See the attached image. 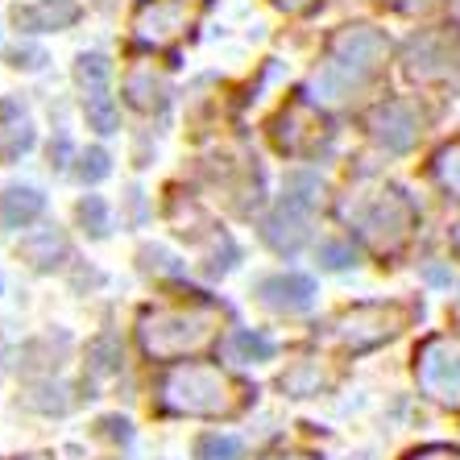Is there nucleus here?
<instances>
[{
  "label": "nucleus",
  "mask_w": 460,
  "mask_h": 460,
  "mask_svg": "<svg viewBox=\"0 0 460 460\" xmlns=\"http://www.w3.org/2000/svg\"><path fill=\"white\" fill-rule=\"evenodd\" d=\"M439 179H444V187L460 191V141H456V146H448L444 154H439Z\"/></svg>",
  "instance_id": "22"
},
{
  "label": "nucleus",
  "mask_w": 460,
  "mask_h": 460,
  "mask_svg": "<svg viewBox=\"0 0 460 460\" xmlns=\"http://www.w3.org/2000/svg\"><path fill=\"white\" fill-rule=\"evenodd\" d=\"M195 460H241V439L208 431V436L195 439Z\"/></svg>",
  "instance_id": "19"
},
{
  "label": "nucleus",
  "mask_w": 460,
  "mask_h": 460,
  "mask_svg": "<svg viewBox=\"0 0 460 460\" xmlns=\"http://www.w3.org/2000/svg\"><path fill=\"white\" fill-rule=\"evenodd\" d=\"M279 9H287V13H295V9H303V4H311V0H274Z\"/></svg>",
  "instance_id": "28"
},
{
  "label": "nucleus",
  "mask_w": 460,
  "mask_h": 460,
  "mask_svg": "<svg viewBox=\"0 0 460 460\" xmlns=\"http://www.w3.org/2000/svg\"><path fill=\"white\" fill-rule=\"evenodd\" d=\"M407 315L411 311L398 307V303H361V307L344 311L341 320L332 323V332L349 353H369L377 344L394 341L407 328Z\"/></svg>",
  "instance_id": "4"
},
{
  "label": "nucleus",
  "mask_w": 460,
  "mask_h": 460,
  "mask_svg": "<svg viewBox=\"0 0 460 460\" xmlns=\"http://www.w3.org/2000/svg\"><path fill=\"white\" fill-rule=\"evenodd\" d=\"M415 133H419V117L415 108L402 104V100H390L374 112V137L377 146H385L390 154H402L415 146Z\"/></svg>",
  "instance_id": "10"
},
{
  "label": "nucleus",
  "mask_w": 460,
  "mask_h": 460,
  "mask_svg": "<svg viewBox=\"0 0 460 460\" xmlns=\"http://www.w3.org/2000/svg\"><path fill=\"white\" fill-rule=\"evenodd\" d=\"M22 253L30 257L38 270H54L58 266V257H66V241L63 233H54V228H38L22 241Z\"/></svg>",
  "instance_id": "17"
},
{
  "label": "nucleus",
  "mask_w": 460,
  "mask_h": 460,
  "mask_svg": "<svg viewBox=\"0 0 460 460\" xmlns=\"http://www.w3.org/2000/svg\"><path fill=\"white\" fill-rule=\"evenodd\" d=\"M33 146L30 117L17 100H0V162H17Z\"/></svg>",
  "instance_id": "13"
},
{
  "label": "nucleus",
  "mask_w": 460,
  "mask_h": 460,
  "mask_svg": "<svg viewBox=\"0 0 460 460\" xmlns=\"http://www.w3.org/2000/svg\"><path fill=\"white\" fill-rule=\"evenodd\" d=\"M323 137H328V120H323L307 100L287 104L282 117L274 120V146H279L282 154H311V150H320Z\"/></svg>",
  "instance_id": "8"
},
{
  "label": "nucleus",
  "mask_w": 460,
  "mask_h": 460,
  "mask_svg": "<svg viewBox=\"0 0 460 460\" xmlns=\"http://www.w3.org/2000/svg\"><path fill=\"white\" fill-rule=\"evenodd\" d=\"M452 320H456V328H460V303H456V311H452Z\"/></svg>",
  "instance_id": "29"
},
{
  "label": "nucleus",
  "mask_w": 460,
  "mask_h": 460,
  "mask_svg": "<svg viewBox=\"0 0 460 460\" xmlns=\"http://www.w3.org/2000/svg\"><path fill=\"white\" fill-rule=\"evenodd\" d=\"M349 216H353L357 233H361L374 249H382V253L402 245L411 225H415V208L402 199V191H382L374 204L357 208V212H349Z\"/></svg>",
  "instance_id": "5"
},
{
  "label": "nucleus",
  "mask_w": 460,
  "mask_h": 460,
  "mask_svg": "<svg viewBox=\"0 0 460 460\" xmlns=\"http://www.w3.org/2000/svg\"><path fill=\"white\" fill-rule=\"evenodd\" d=\"M220 320H225V307L204 299L199 290H191V299L141 311L137 344L150 361H179V357L204 353L220 336Z\"/></svg>",
  "instance_id": "2"
},
{
  "label": "nucleus",
  "mask_w": 460,
  "mask_h": 460,
  "mask_svg": "<svg viewBox=\"0 0 460 460\" xmlns=\"http://www.w3.org/2000/svg\"><path fill=\"white\" fill-rule=\"evenodd\" d=\"M204 9L208 0H146L133 17V30L150 46H174L179 38L191 33V25L199 22Z\"/></svg>",
  "instance_id": "7"
},
{
  "label": "nucleus",
  "mask_w": 460,
  "mask_h": 460,
  "mask_svg": "<svg viewBox=\"0 0 460 460\" xmlns=\"http://www.w3.org/2000/svg\"><path fill=\"white\" fill-rule=\"evenodd\" d=\"M79 225L92 236H108V208L100 195H87L84 204H79Z\"/></svg>",
  "instance_id": "20"
},
{
  "label": "nucleus",
  "mask_w": 460,
  "mask_h": 460,
  "mask_svg": "<svg viewBox=\"0 0 460 460\" xmlns=\"http://www.w3.org/2000/svg\"><path fill=\"white\" fill-rule=\"evenodd\" d=\"M117 365H120L117 341H112V336H100V341L92 344V369H96V374H112Z\"/></svg>",
  "instance_id": "21"
},
{
  "label": "nucleus",
  "mask_w": 460,
  "mask_h": 460,
  "mask_svg": "<svg viewBox=\"0 0 460 460\" xmlns=\"http://www.w3.org/2000/svg\"><path fill=\"white\" fill-rule=\"evenodd\" d=\"M253 385L236 382L220 365L208 361H174L162 369L154 385V407L158 415L174 419H233L253 402Z\"/></svg>",
  "instance_id": "1"
},
{
  "label": "nucleus",
  "mask_w": 460,
  "mask_h": 460,
  "mask_svg": "<svg viewBox=\"0 0 460 460\" xmlns=\"http://www.w3.org/2000/svg\"><path fill=\"white\" fill-rule=\"evenodd\" d=\"M419 385L444 407H460V344L452 336H431L415 353Z\"/></svg>",
  "instance_id": "6"
},
{
  "label": "nucleus",
  "mask_w": 460,
  "mask_h": 460,
  "mask_svg": "<svg viewBox=\"0 0 460 460\" xmlns=\"http://www.w3.org/2000/svg\"><path fill=\"white\" fill-rule=\"evenodd\" d=\"M279 385L287 390L290 398H311V394H320L323 385H328V374L320 369V361H311V357H307V361H295V365H290L287 374H282Z\"/></svg>",
  "instance_id": "18"
},
{
  "label": "nucleus",
  "mask_w": 460,
  "mask_h": 460,
  "mask_svg": "<svg viewBox=\"0 0 460 460\" xmlns=\"http://www.w3.org/2000/svg\"><path fill=\"white\" fill-rule=\"evenodd\" d=\"M100 428V436H108V439H120V444H125L128 436H133V428H128V419H120V415H104L96 423Z\"/></svg>",
  "instance_id": "26"
},
{
  "label": "nucleus",
  "mask_w": 460,
  "mask_h": 460,
  "mask_svg": "<svg viewBox=\"0 0 460 460\" xmlns=\"http://www.w3.org/2000/svg\"><path fill=\"white\" fill-rule=\"evenodd\" d=\"M79 17L75 0H38V4H22L13 13L17 30L25 33H42V30H66Z\"/></svg>",
  "instance_id": "12"
},
{
  "label": "nucleus",
  "mask_w": 460,
  "mask_h": 460,
  "mask_svg": "<svg viewBox=\"0 0 460 460\" xmlns=\"http://www.w3.org/2000/svg\"><path fill=\"white\" fill-rule=\"evenodd\" d=\"M108 174V154L104 150H87L84 158H79V179L84 182H100Z\"/></svg>",
  "instance_id": "23"
},
{
  "label": "nucleus",
  "mask_w": 460,
  "mask_h": 460,
  "mask_svg": "<svg viewBox=\"0 0 460 460\" xmlns=\"http://www.w3.org/2000/svg\"><path fill=\"white\" fill-rule=\"evenodd\" d=\"M385 50L390 46H385V38L377 30H365V25L344 30L332 46V58L320 66V75L311 79V87L323 100H344L353 87H361L385 63Z\"/></svg>",
  "instance_id": "3"
},
{
  "label": "nucleus",
  "mask_w": 460,
  "mask_h": 460,
  "mask_svg": "<svg viewBox=\"0 0 460 460\" xmlns=\"http://www.w3.org/2000/svg\"><path fill=\"white\" fill-rule=\"evenodd\" d=\"M407 460H460V448H452V444H423V448L407 452Z\"/></svg>",
  "instance_id": "25"
},
{
  "label": "nucleus",
  "mask_w": 460,
  "mask_h": 460,
  "mask_svg": "<svg viewBox=\"0 0 460 460\" xmlns=\"http://www.w3.org/2000/svg\"><path fill=\"white\" fill-rule=\"evenodd\" d=\"M456 249H460V228H456Z\"/></svg>",
  "instance_id": "30"
},
{
  "label": "nucleus",
  "mask_w": 460,
  "mask_h": 460,
  "mask_svg": "<svg viewBox=\"0 0 460 460\" xmlns=\"http://www.w3.org/2000/svg\"><path fill=\"white\" fill-rule=\"evenodd\" d=\"M323 266L328 270H349L353 266V249L341 245V241H328V245H323Z\"/></svg>",
  "instance_id": "24"
},
{
  "label": "nucleus",
  "mask_w": 460,
  "mask_h": 460,
  "mask_svg": "<svg viewBox=\"0 0 460 460\" xmlns=\"http://www.w3.org/2000/svg\"><path fill=\"white\" fill-rule=\"evenodd\" d=\"M166 96H171V87H166V79H162L154 66H133L125 75V100L133 108H141V112L166 108Z\"/></svg>",
  "instance_id": "14"
},
{
  "label": "nucleus",
  "mask_w": 460,
  "mask_h": 460,
  "mask_svg": "<svg viewBox=\"0 0 460 460\" xmlns=\"http://www.w3.org/2000/svg\"><path fill=\"white\" fill-rule=\"evenodd\" d=\"M42 208H46V199L33 191V187H9V191L0 195V225L25 228L42 216Z\"/></svg>",
  "instance_id": "16"
},
{
  "label": "nucleus",
  "mask_w": 460,
  "mask_h": 460,
  "mask_svg": "<svg viewBox=\"0 0 460 460\" xmlns=\"http://www.w3.org/2000/svg\"><path fill=\"white\" fill-rule=\"evenodd\" d=\"M307 216H311L307 204H299V199H282L279 212L266 216L261 241H266L274 253H299L303 241H307Z\"/></svg>",
  "instance_id": "9"
},
{
  "label": "nucleus",
  "mask_w": 460,
  "mask_h": 460,
  "mask_svg": "<svg viewBox=\"0 0 460 460\" xmlns=\"http://www.w3.org/2000/svg\"><path fill=\"white\" fill-rule=\"evenodd\" d=\"M261 460H315L311 452H270V456H261Z\"/></svg>",
  "instance_id": "27"
},
{
  "label": "nucleus",
  "mask_w": 460,
  "mask_h": 460,
  "mask_svg": "<svg viewBox=\"0 0 460 460\" xmlns=\"http://www.w3.org/2000/svg\"><path fill=\"white\" fill-rule=\"evenodd\" d=\"M220 353H225V361H233V365H261L274 357V344H270V336L253 332V328H236V332L225 336Z\"/></svg>",
  "instance_id": "15"
},
{
  "label": "nucleus",
  "mask_w": 460,
  "mask_h": 460,
  "mask_svg": "<svg viewBox=\"0 0 460 460\" xmlns=\"http://www.w3.org/2000/svg\"><path fill=\"white\" fill-rule=\"evenodd\" d=\"M257 299L266 303L270 311L295 315V311H307L311 303H315V282H311L307 274H274V279H261Z\"/></svg>",
  "instance_id": "11"
}]
</instances>
